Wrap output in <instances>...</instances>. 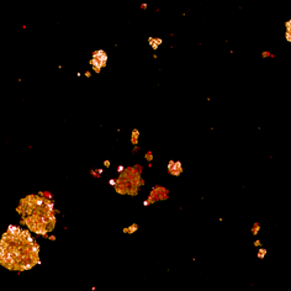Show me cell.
Masks as SVG:
<instances>
[{"mask_svg":"<svg viewBox=\"0 0 291 291\" xmlns=\"http://www.w3.org/2000/svg\"><path fill=\"white\" fill-rule=\"evenodd\" d=\"M139 131L137 128H133L132 129V133H131V143L133 146H137L138 144V137H139Z\"/></svg>","mask_w":291,"mask_h":291,"instance_id":"5","label":"cell"},{"mask_svg":"<svg viewBox=\"0 0 291 291\" xmlns=\"http://www.w3.org/2000/svg\"><path fill=\"white\" fill-rule=\"evenodd\" d=\"M168 173L173 176H179L183 173V167H181L180 162H174V160H169L168 163Z\"/></svg>","mask_w":291,"mask_h":291,"instance_id":"3","label":"cell"},{"mask_svg":"<svg viewBox=\"0 0 291 291\" xmlns=\"http://www.w3.org/2000/svg\"><path fill=\"white\" fill-rule=\"evenodd\" d=\"M91 69L94 70V72L96 73V74H99V73L101 72V68H100V67H95V65H94V67H91Z\"/></svg>","mask_w":291,"mask_h":291,"instance_id":"12","label":"cell"},{"mask_svg":"<svg viewBox=\"0 0 291 291\" xmlns=\"http://www.w3.org/2000/svg\"><path fill=\"white\" fill-rule=\"evenodd\" d=\"M109 184H110V185H112V186H113V188H115V186H116V184H117V180H113V179H110V180H109Z\"/></svg>","mask_w":291,"mask_h":291,"instance_id":"13","label":"cell"},{"mask_svg":"<svg viewBox=\"0 0 291 291\" xmlns=\"http://www.w3.org/2000/svg\"><path fill=\"white\" fill-rule=\"evenodd\" d=\"M107 63V54L104 49H97L93 53L91 59L89 61V64L91 67H100V68H105Z\"/></svg>","mask_w":291,"mask_h":291,"instance_id":"1","label":"cell"},{"mask_svg":"<svg viewBox=\"0 0 291 291\" xmlns=\"http://www.w3.org/2000/svg\"><path fill=\"white\" fill-rule=\"evenodd\" d=\"M259 230H260V226H259V223H254V226L252 228V233L253 235H257V233L259 232Z\"/></svg>","mask_w":291,"mask_h":291,"instance_id":"8","label":"cell"},{"mask_svg":"<svg viewBox=\"0 0 291 291\" xmlns=\"http://www.w3.org/2000/svg\"><path fill=\"white\" fill-rule=\"evenodd\" d=\"M254 246H255V247H260V241H255V242H254Z\"/></svg>","mask_w":291,"mask_h":291,"instance_id":"20","label":"cell"},{"mask_svg":"<svg viewBox=\"0 0 291 291\" xmlns=\"http://www.w3.org/2000/svg\"><path fill=\"white\" fill-rule=\"evenodd\" d=\"M96 171H97V173H99V174H100V175H101L104 170H102V169H100V168H99V169H96Z\"/></svg>","mask_w":291,"mask_h":291,"instance_id":"22","label":"cell"},{"mask_svg":"<svg viewBox=\"0 0 291 291\" xmlns=\"http://www.w3.org/2000/svg\"><path fill=\"white\" fill-rule=\"evenodd\" d=\"M148 205H150V202H149L148 200H144V201H143V206H144V207H147Z\"/></svg>","mask_w":291,"mask_h":291,"instance_id":"19","label":"cell"},{"mask_svg":"<svg viewBox=\"0 0 291 291\" xmlns=\"http://www.w3.org/2000/svg\"><path fill=\"white\" fill-rule=\"evenodd\" d=\"M144 158H146V160H147L148 163H150L152 162V159H153V153L152 152H147L146 155H144Z\"/></svg>","mask_w":291,"mask_h":291,"instance_id":"9","label":"cell"},{"mask_svg":"<svg viewBox=\"0 0 291 291\" xmlns=\"http://www.w3.org/2000/svg\"><path fill=\"white\" fill-rule=\"evenodd\" d=\"M286 27H288V32H286V38L288 41H291V20L286 24Z\"/></svg>","mask_w":291,"mask_h":291,"instance_id":"7","label":"cell"},{"mask_svg":"<svg viewBox=\"0 0 291 291\" xmlns=\"http://www.w3.org/2000/svg\"><path fill=\"white\" fill-rule=\"evenodd\" d=\"M139 150V146H134V148L132 149V153H137Z\"/></svg>","mask_w":291,"mask_h":291,"instance_id":"17","label":"cell"},{"mask_svg":"<svg viewBox=\"0 0 291 291\" xmlns=\"http://www.w3.org/2000/svg\"><path fill=\"white\" fill-rule=\"evenodd\" d=\"M84 75H85V78H90V77H91V72H90V70H86Z\"/></svg>","mask_w":291,"mask_h":291,"instance_id":"18","label":"cell"},{"mask_svg":"<svg viewBox=\"0 0 291 291\" xmlns=\"http://www.w3.org/2000/svg\"><path fill=\"white\" fill-rule=\"evenodd\" d=\"M90 174H91L93 176H94V178H100V176H101V175L99 174L96 170H94V169H91V170H90Z\"/></svg>","mask_w":291,"mask_h":291,"instance_id":"11","label":"cell"},{"mask_svg":"<svg viewBox=\"0 0 291 291\" xmlns=\"http://www.w3.org/2000/svg\"><path fill=\"white\" fill-rule=\"evenodd\" d=\"M48 239H49V241H56V236H49Z\"/></svg>","mask_w":291,"mask_h":291,"instance_id":"21","label":"cell"},{"mask_svg":"<svg viewBox=\"0 0 291 291\" xmlns=\"http://www.w3.org/2000/svg\"><path fill=\"white\" fill-rule=\"evenodd\" d=\"M110 165H111L110 160H105V162H104V167H105V168H110Z\"/></svg>","mask_w":291,"mask_h":291,"instance_id":"14","label":"cell"},{"mask_svg":"<svg viewBox=\"0 0 291 291\" xmlns=\"http://www.w3.org/2000/svg\"><path fill=\"white\" fill-rule=\"evenodd\" d=\"M125 169H126V168H125L123 165H118V167H117V171H118V173H122V171H125Z\"/></svg>","mask_w":291,"mask_h":291,"instance_id":"15","label":"cell"},{"mask_svg":"<svg viewBox=\"0 0 291 291\" xmlns=\"http://www.w3.org/2000/svg\"><path fill=\"white\" fill-rule=\"evenodd\" d=\"M137 230H138V225H137V223H133V225H131L129 227L123 228V232L125 233H134Z\"/></svg>","mask_w":291,"mask_h":291,"instance_id":"6","label":"cell"},{"mask_svg":"<svg viewBox=\"0 0 291 291\" xmlns=\"http://www.w3.org/2000/svg\"><path fill=\"white\" fill-rule=\"evenodd\" d=\"M148 43H149L150 48H152L153 51H157L159 46L163 43V40L162 38H155V37H148Z\"/></svg>","mask_w":291,"mask_h":291,"instance_id":"4","label":"cell"},{"mask_svg":"<svg viewBox=\"0 0 291 291\" xmlns=\"http://www.w3.org/2000/svg\"><path fill=\"white\" fill-rule=\"evenodd\" d=\"M168 190L163 188V186H153L152 188V191H150V194L148 196V201L150 202V204H154V202H157L159 200H167L168 199Z\"/></svg>","mask_w":291,"mask_h":291,"instance_id":"2","label":"cell"},{"mask_svg":"<svg viewBox=\"0 0 291 291\" xmlns=\"http://www.w3.org/2000/svg\"><path fill=\"white\" fill-rule=\"evenodd\" d=\"M147 8H148L147 3H143V4H141V9H142V10H147Z\"/></svg>","mask_w":291,"mask_h":291,"instance_id":"16","label":"cell"},{"mask_svg":"<svg viewBox=\"0 0 291 291\" xmlns=\"http://www.w3.org/2000/svg\"><path fill=\"white\" fill-rule=\"evenodd\" d=\"M265 254H267V249H259V252H258V258H264L265 257Z\"/></svg>","mask_w":291,"mask_h":291,"instance_id":"10","label":"cell"}]
</instances>
